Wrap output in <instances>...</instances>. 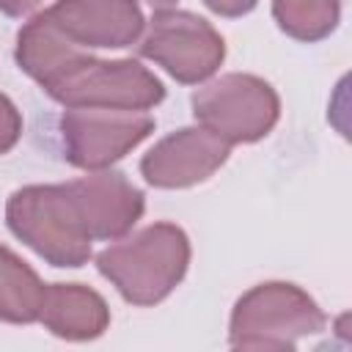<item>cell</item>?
<instances>
[{"instance_id":"cell-1","label":"cell","mask_w":352,"mask_h":352,"mask_svg":"<svg viewBox=\"0 0 352 352\" xmlns=\"http://www.w3.org/2000/svg\"><path fill=\"white\" fill-rule=\"evenodd\" d=\"M16 63L66 107L148 110L165 99V85L138 60H102L72 44L47 14H36L16 36Z\"/></svg>"},{"instance_id":"cell-2","label":"cell","mask_w":352,"mask_h":352,"mask_svg":"<svg viewBox=\"0 0 352 352\" xmlns=\"http://www.w3.org/2000/svg\"><path fill=\"white\" fill-rule=\"evenodd\" d=\"M190 239L173 223H154L96 253V270L132 305H157L184 278Z\"/></svg>"},{"instance_id":"cell-3","label":"cell","mask_w":352,"mask_h":352,"mask_svg":"<svg viewBox=\"0 0 352 352\" xmlns=\"http://www.w3.org/2000/svg\"><path fill=\"white\" fill-rule=\"evenodd\" d=\"M6 223L16 239L52 267H82L91 258V234L66 184H30L6 204Z\"/></svg>"},{"instance_id":"cell-4","label":"cell","mask_w":352,"mask_h":352,"mask_svg":"<svg viewBox=\"0 0 352 352\" xmlns=\"http://www.w3.org/2000/svg\"><path fill=\"white\" fill-rule=\"evenodd\" d=\"M324 324L327 316L308 292L270 280L236 300L228 341L236 349H294L300 338L322 333Z\"/></svg>"},{"instance_id":"cell-5","label":"cell","mask_w":352,"mask_h":352,"mask_svg":"<svg viewBox=\"0 0 352 352\" xmlns=\"http://www.w3.org/2000/svg\"><path fill=\"white\" fill-rule=\"evenodd\" d=\"M195 121L226 143H256L272 132L280 116L275 88L256 77L231 72L198 88L190 99Z\"/></svg>"},{"instance_id":"cell-6","label":"cell","mask_w":352,"mask_h":352,"mask_svg":"<svg viewBox=\"0 0 352 352\" xmlns=\"http://www.w3.org/2000/svg\"><path fill=\"white\" fill-rule=\"evenodd\" d=\"M138 52L160 63L173 80L192 85L204 82L220 69L226 58V41L204 16L160 8L140 33Z\"/></svg>"},{"instance_id":"cell-7","label":"cell","mask_w":352,"mask_h":352,"mask_svg":"<svg viewBox=\"0 0 352 352\" xmlns=\"http://www.w3.org/2000/svg\"><path fill=\"white\" fill-rule=\"evenodd\" d=\"M154 132V118L124 107H69L60 116L63 157L74 168L102 170Z\"/></svg>"},{"instance_id":"cell-8","label":"cell","mask_w":352,"mask_h":352,"mask_svg":"<svg viewBox=\"0 0 352 352\" xmlns=\"http://www.w3.org/2000/svg\"><path fill=\"white\" fill-rule=\"evenodd\" d=\"M47 19L82 50L132 47L143 33V11L135 0H55Z\"/></svg>"},{"instance_id":"cell-9","label":"cell","mask_w":352,"mask_h":352,"mask_svg":"<svg viewBox=\"0 0 352 352\" xmlns=\"http://www.w3.org/2000/svg\"><path fill=\"white\" fill-rule=\"evenodd\" d=\"M231 154V143L204 126H184L162 138L143 160L140 173L151 187L179 190L206 182Z\"/></svg>"},{"instance_id":"cell-10","label":"cell","mask_w":352,"mask_h":352,"mask_svg":"<svg viewBox=\"0 0 352 352\" xmlns=\"http://www.w3.org/2000/svg\"><path fill=\"white\" fill-rule=\"evenodd\" d=\"M80 217L91 239H118L140 220L146 209L143 192L118 170H99L69 182Z\"/></svg>"},{"instance_id":"cell-11","label":"cell","mask_w":352,"mask_h":352,"mask_svg":"<svg viewBox=\"0 0 352 352\" xmlns=\"http://www.w3.org/2000/svg\"><path fill=\"white\" fill-rule=\"evenodd\" d=\"M38 322L58 338L91 341L110 324V308L94 289L82 283H50L44 286Z\"/></svg>"},{"instance_id":"cell-12","label":"cell","mask_w":352,"mask_h":352,"mask_svg":"<svg viewBox=\"0 0 352 352\" xmlns=\"http://www.w3.org/2000/svg\"><path fill=\"white\" fill-rule=\"evenodd\" d=\"M44 283L8 248L0 245V319L11 324L38 322Z\"/></svg>"},{"instance_id":"cell-13","label":"cell","mask_w":352,"mask_h":352,"mask_svg":"<svg viewBox=\"0 0 352 352\" xmlns=\"http://www.w3.org/2000/svg\"><path fill=\"white\" fill-rule=\"evenodd\" d=\"M278 28L297 41H322L341 19L338 0H272Z\"/></svg>"},{"instance_id":"cell-14","label":"cell","mask_w":352,"mask_h":352,"mask_svg":"<svg viewBox=\"0 0 352 352\" xmlns=\"http://www.w3.org/2000/svg\"><path fill=\"white\" fill-rule=\"evenodd\" d=\"M22 135V116L14 107V102L0 94V154L11 151Z\"/></svg>"},{"instance_id":"cell-15","label":"cell","mask_w":352,"mask_h":352,"mask_svg":"<svg viewBox=\"0 0 352 352\" xmlns=\"http://www.w3.org/2000/svg\"><path fill=\"white\" fill-rule=\"evenodd\" d=\"M204 3H206V8H212L220 16H242V14L253 11L258 0H204Z\"/></svg>"},{"instance_id":"cell-16","label":"cell","mask_w":352,"mask_h":352,"mask_svg":"<svg viewBox=\"0 0 352 352\" xmlns=\"http://www.w3.org/2000/svg\"><path fill=\"white\" fill-rule=\"evenodd\" d=\"M41 0H0V11L8 16H25L30 14Z\"/></svg>"},{"instance_id":"cell-17","label":"cell","mask_w":352,"mask_h":352,"mask_svg":"<svg viewBox=\"0 0 352 352\" xmlns=\"http://www.w3.org/2000/svg\"><path fill=\"white\" fill-rule=\"evenodd\" d=\"M146 3H148L151 8H157V11H160V8H173V3H176V0H146Z\"/></svg>"}]
</instances>
